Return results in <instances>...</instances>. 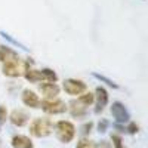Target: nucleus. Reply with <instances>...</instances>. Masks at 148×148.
Masks as SVG:
<instances>
[{"label": "nucleus", "mask_w": 148, "mask_h": 148, "mask_svg": "<svg viewBox=\"0 0 148 148\" xmlns=\"http://www.w3.org/2000/svg\"><path fill=\"white\" fill-rule=\"evenodd\" d=\"M116 129H117L119 132H125V127H121L120 125H116Z\"/></svg>", "instance_id": "26"}, {"label": "nucleus", "mask_w": 148, "mask_h": 148, "mask_svg": "<svg viewBox=\"0 0 148 148\" xmlns=\"http://www.w3.org/2000/svg\"><path fill=\"white\" fill-rule=\"evenodd\" d=\"M40 92L47 98V99H53V98H56V95L59 93V86L56 83H43L40 84Z\"/></svg>", "instance_id": "11"}, {"label": "nucleus", "mask_w": 148, "mask_h": 148, "mask_svg": "<svg viewBox=\"0 0 148 148\" xmlns=\"http://www.w3.org/2000/svg\"><path fill=\"white\" fill-rule=\"evenodd\" d=\"M92 76L95 77V79H98L99 82H102V83H105V84H108L110 88H114V89H117L119 88V84L117 83H114L111 79H108V77H105V76H102V74H98V73H92Z\"/></svg>", "instance_id": "16"}, {"label": "nucleus", "mask_w": 148, "mask_h": 148, "mask_svg": "<svg viewBox=\"0 0 148 148\" xmlns=\"http://www.w3.org/2000/svg\"><path fill=\"white\" fill-rule=\"evenodd\" d=\"M10 121H12V125H15L18 127H22V126L27 125L28 114L25 113V111H22V110H14L12 114H10Z\"/></svg>", "instance_id": "10"}, {"label": "nucleus", "mask_w": 148, "mask_h": 148, "mask_svg": "<svg viewBox=\"0 0 148 148\" xmlns=\"http://www.w3.org/2000/svg\"><path fill=\"white\" fill-rule=\"evenodd\" d=\"M0 144H2V141H0Z\"/></svg>", "instance_id": "27"}, {"label": "nucleus", "mask_w": 148, "mask_h": 148, "mask_svg": "<svg viewBox=\"0 0 148 148\" xmlns=\"http://www.w3.org/2000/svg\"><path fill=\"white\" fill-rule=\"evenodd\" d=\"M108 129V121L107 120H101L99 123H98V132L99 133H105Z\"/></svg>", "instance_id": "23"}, {"label": "nucleus", "mask_w": 148, "mask_h": 148, "mask_svg": "<svg viewBox=\"0 0 148 148\" xmlns=\"http://www.w3.org/2000/svg\"><path fill=\"white\" fill-rule=\"evenodd\" d=\"M30 67V61H25V62H21L19 58L6 61L3 64V74L8 77H19L22 76V73L25 71V68Z\"/></svg>", "instance_id": "3"}, {"label": "nucleus", "mask_w": 148, "mask_h": 148, "mask_svg": "<svg viewBox=\"0 0 148 148\" xmlns=\"http://www.w3.org/2000/svg\"><path fill=\"white\" fill-rule=\"evenodd\" d=\"M92 127H93V123L92 121H88V123H84V125L82 126V135H89L90 133V130H92Z\"/></svg>", "instance_id": "21"}, {"label": "nucleus", "mask_w": 148, "mask_h": 148, "mask_svg": "<svg viewBox=\"0 0 148 148\" xmlns=\"http://www.w3.org/2000/svg\"><path fill=\"white\" fill-rule=\"evenodd\" d=\"M129 133H132V135H135L138 130H139V126L136 125V123H129V126H127V129H126Z\"/></svg>", "instance_id": "24"}, {"label": "nucleus", "mask_w": 148, "mask_h": 148, "mask_svg": "<svg viewBox=\"0 0 148 148\" xmlns=\"http://www.w3.org/2000/svg\"><path fill=\"white\" fill-rule=\"evenodd\" d=\"M10 144L14 148H34L31 139L28 136H24V135H16V136H14Z\"/></svg>", "instance_id": "12"}, {"label": "nucleus", "mask_w": 148, "mask_h": 148, "mask_svg": "<svg viewBox=\"0 0 148 148\" xmlns=\"http://www.w3.org/2000/svg\"><path fill=\"white\" fill-rule=\"evenodd\" d=\"M56 138L64 142V144H68L74 139L76 136V127L71 121H65V120H61L56 123Z\"/></svg>", "instance_id": "2"}, {"label": "nucleus", "mask_w": 148, "mask_h": 148, "mask_svg": "<svg viewBox=\"0 0 148 148\" xmlns=\"http://www.w3.org/2000/svg\"><path fill=\"white\" fill-rule=\"evenodd\" d=\"M22 102L30 108H40V99L36 95V92L30 89H24L22 90Z\"/></svg>", "instance_id": "8"}, {"label": "nucleus", "mask_w": 148, "mask_h": 148, "mask_svg": "<svg viewBox=\"0 0 148 148\" xmlns=\"http://www.w3.org/2000/svg\"><path fill=\"white\" fill-rule=\"evenodd\" d=\"M40 73H42V76H43V80L51 82V83H56V82H58V76H56V73H55L53 70H51V68H43V70H40Z\"/></svg>", "instance_id": "15"}, {"label": "nucleus", "mask_w": 148, "mask_h": 148, "mask_svg": "<svg viewBox=\"0 0 148 148\" xmlns=\"http://www.w3.org/2000/svg\"><path fill=\"white\" fill-rule=\"evenodd\" d=\"M52 132V121L46 117H39L34 119L33 123L30 125V133L36 138H45Z\"/></svg>", "instance_id": "1"}, {"label": "nucleus", "mask_w": 148, "mask_h": 148, "mask_svg": "<svg viewBox=\"0 0 148 148\" xmlns=\"http://www.w3.org/2000/svg\"><path fill=\"white\" fill-rule=\"evenodd\" d=\"M77 99H79L80 102H83L84 105H88V107H89V105L95 101V95H93V93H90V92H84V93L79 95Z\"/></svg>", "instance_id": "18"}, {"label": "nucleus", "mask_w": 148, "mask_h": 148, "mask_svg": "<svg viewBox=\"0 0 148 148\" xmlns=\"http://www.w3.org/2000/svg\"><path fill=\"white\" fill-rule=\"evenodd\" d=\"M40 107L47 114H62V113L67 111L65 102L61 101V99H55V98H53V99H45V101H42Z\"/></svg>", "instance_id": "4"}, {"label": "nucleus", "mask_w": 148, "mask_h": 148, "mask_svg": "<svg viewBox=\"0 0 148 148\" xmlns=\"http://www.w3.org/2000/svg\"><path fill=\"white\" fill-rule=\"evenodd\" d=\"M88 86H86L84 82L82 80H77V79H67L64 82V90L68 93V95H73V96H77V95H82L86 92Z\"/></svg>", "instance_id": "5"}, {"label": "nucleus", "mask_w": 148, "mask_h": 148, "mask_svg": "<svg viewBox=\"0 0 148 148\" xmlns=\"http://www.w3.org/2000/svg\"><path fill=\"white\" fill-rule=\"evenodd\" d=\"M24 76H25V79L31 83H37V82H40L43 80V76H42V73L40 70H34V68H30L27 67L25 71H24Z\"/></svg>", "instance_id": "13"}, {"label": "nucleus", "mask_w": 148, "mask_h": 148, "mask_svg": "<svg viewBox=\"0 0 148 148\" xmlns=\"http://www.w3.org/2000/svg\"><path fill=\"white\" fill-rule=\"evenodd\" d=\"M95 96H96V108H95V113L99 114L101 111H104V108L108 104V92L102 88V86H98L96 90H95Z\"/></svg>", "instance_id": "7"}, {"label": "nucleus", "mask_w": 148, "mask_h": 148, "mask_svg": "<svg viewBox=\"0 0 148 148\" xmlns=\"http://www.w3.org/2000/svg\"><path fill=\"white\" fill-rule=\"evenodd\" d=\"M70 113L73 117H84L86 113H88V105H84L83 102H80L79 99H73L70 102Z\"/></svg>", "instance_id": "9"}, {"label": "nucleus", "mask_w": 148, "mask_h": 148, "mask_svg": "<svg viewBox=\"0 0 148 148\" xmlns=\"http://www.w3.org/2000/svg\"><path fill=\"white\" fill-rule=\"evenodd\" d=\"M15 58H18L16 52H14L8 46H0V61H2V62H6V61L15 59Z\"/></svg>", "instance_id": "14"}, {"label": "nucleus", "mask_w": 148, "mask_h": 148, "mask_svg": "<svg viewBox=\"0 0 148 148\" xmlns=\"http://www.w3.org/2000/svg\"><path fill=\"white\" fill-rule=\"evenodd\" d=\"M111 141H113L116 148H125L123 147V141H121V138L119 136V135H111Z\"/></svg>", "instance_id": "20"}, {"label": "nucleus", "mask_w": 148, "mask_h": 148, "mask_svg": "<svg viewBox=\"0 0 148 148\" xmlns=\"http://www.w3.org/2000/svg\"><path fill=\"white\" fill-rule=\"evenodd\" d=\"M77 148H98L92 141H88V139H82V141H79V144H77Z\"/></svg>", "instance_id": "19"}, {"label": "nucleus", "mask_w": 148, "mask_h": 148, "mask_svg": "<svg viewBox=\"0 0 148 148\" xmlns=\"http://www.w3.org/2000/svg\"><path fill=\"white\" fill-rule=\"evenodd\" d=\"M0 34H2V36L5 37V39H6L8 42H10L12 45H15V46H18V47H21V49H22V51H25V52H28V47H27L25 45H22L21 42H18V40H15V39H14V37H12L10 34H8V33H5V31H0Z\"/></svg>", "instance_id": "17"}, {"label": "nucleus", "mask_w": 148, "mask_h": 148, "mask_svg": "<svg viewBox=\"0 0 148 148\" xmlns=\"http://www.w3.org/2000/svg\"><path fill=\"white\" fill-rule=\"evenodd\" d=\"M111 114H113V117L117 120V123H126L130 119L129 111L126 110V107L119 101L113 102V105H111Z\"/></svg>", "instance_id": "6"}, {"label": "nucleus", "mask_w": 148, "mask_h": 148, "mask_svg": "<svg viewBox=\"0 0 148 148\" xmlns=\"http://www.w3.org/2000/svg\"><path fill=\"white\" fill-rule=\"evenodd\" d=\"M101 148H110V145H108V142H105V141H102V142H101Z\"/></svg>", "instance_id": "25"}, {"label": "nucleus", "mask_w": 148, "mask_h": 148, "mask_svg": "<svg viewBox=\"0 0 148 148\" xmlns=\"http://www.w3.org/2000/svg\"><path fill=\"white\" fill-rule=\"evenodd\" d=\"M6 117H8V110H6V107L0 105V126H2L3 123L6 121Z\"/></svg>", "instance_id": "22"}]
</instances>
